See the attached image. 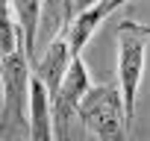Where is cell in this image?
<instances>
[{"mask_svg":"<svg viewBox=\"0 0 150 141\" xmlns=\"http://www.w3.org/2000/svg\"><path fill=\"white\" fill-rule=\"evenodd\" d=\"M121 6V0H103V3H91V6H80L74 15V6L65 3V30H68V50L71 59H83V47L91 41V35L97 32V27Z\"/></svg>","mask_w":150,"mask_h":141,"instance_id":"obj_5","label":"cell"},{"mask_svg":"<svg viewBox=\"0 0 150 141\" xmlns=\"http://www.w3.org/2000/svg\"><path fill=\"white\" fill-rule=\"evenodd\" d=\"M27 138L30 141H56L50 97H47L44 85L35 77L30 82V126H27Z\"/></svg>","mask_w":150,"mask_h":141,"instance_id":"obj_7","label":"cell"},{"mask_svg":"<svg viewBox=\"0 0 150 141\" xmlns=\"http://www.w3.org/2000/svg\"><path fill=\"white\" fill-rule=\"evenodd\" d=\"M21 50V27L15 21L12 3L0 0V62Z\"/></svg>","mask_w":150,"mask_h":141,"instance_id":"obj_9","label":"cell"},{"mask_svg":"<svg viewBox=\"0 0 150 141\" xmlns=\"http://www.w3.org/2000/svg\"><path fill=\"white\" fill-rule=\"evenodd\" d=\"M15 21L21 27V50L30 62V68L35 65V30H38V18H41V3L38 0H18L12 3Z\"/></svg>","mask_w":150,"mask_h":141,"instance_id":"obj_8","label":"cell"},{"mask_svg":"<svg viewBox=\"0 0 150 141\" xmlns=\"http://www.w3.org/2000/svg\"><path fill=\"white\" fill-rule=\"evenodd\" d=\"M91 88V80H88V68L83 59H74L68 74L59 85V94L50 100V109H53V132H56V141H71V121L77 118V109L83 103V97L88 94Z\"/></svg>","mask_w":150,"mask_h":141,"instance_id":"obj_4","label":"cell"},{"mask_svg":"<svg viewBox=\"0 0 150 141\" xmlns=\"http://www.w3.org/2000/svg\"><path fill=\"white\" fill-rule=\"evenodd\" d=\"M77 118L97 141H127L124 100L118 85H91L77 109Z\"/></svg>","mask_w":150,"mask_h":141,"instance_id":"obj_2","label":"cell"},{"mask_svg":"<svg viewBox=\"0 0 150 141\" xmlns=\"http://www.w3.org/2000/svg\"><path fill=\"white\" fill-rule=\"evenodd\" d=\"M118 91L124 100V121L127 129L135 118V94L144 77L147 65V47H150V24H138L132 18H124L118 24Z\"/></svg>","mask_w":150,"mask_h":141,"instance_id":"obj_1","label":"cell"},{"mask_svg":"<svg viewBox=\"0 0 150 141\" xmlns=\"http://www.w3.org/2000/svg\"><path fill=\"white\" fill-rule=\"evenodd\" d=\"M71 62L74 59H71V50H68V30L62 27V32L47 44V53L41 59H35V65H33V77L44 85L50 100L59 94V85H62V80L68 74Z\"/></svg>","mask_w":150,"mask_h":141,"instance_id":"obj_6","label":"cell"},{"mask_svg":"<svg viewBox=\"0 0 150 141\" xmlns=\"http://www.w3.org/2000/svg\"><path fill=\"white\" fill-rule=\"evenodd\" d=\"M33 68L24 56V50L6 56L0 62V80H3V115H6V132L30 126V82Z\"/></svg>","mask_w":150,"mask_h":141,"instance_id":"obj_3","label":"cell"}]
</instances>
